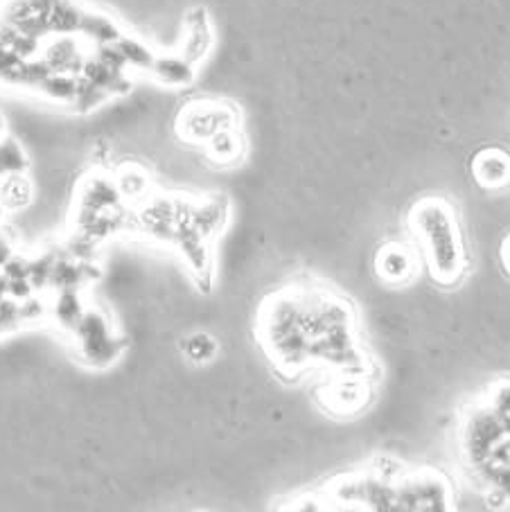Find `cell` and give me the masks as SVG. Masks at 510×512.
<instances>
[{"instance_id":"6da1fadb","label":"cell","mask_w":510,"mask_h":512,"mask_svg":"<svg viewBox=\"0 0 510 512\" xmlns=\"http://www.w3.org/2000/svg\"><path fill=\"white\" fill-rule=\"evenodd\" d=\"M409 228L418 237L427 269L443 287H454L465 273V246L459 219L445 199L427 197L409 213Z\"/></svg>"},{"instance_id":"7a4b0ae2","label":"cell","mask_w":510,"mask_h":512,"mask_svg":"<svg viewBox=\"0 0 510 512\" xmlns=\"http://www.w3.org/2000/svg\"><path fill=\"white\" fill-rule=\"evenodd\" d=\"M260 341L271 361L287 375L301 373L312 364L305 289H285L267 300L260 314Z\"/></svg>"},{"instance_id":"3957f363","label":"cell","mask_w":510,"mask_h":512,"mask_svg":"<svg viewBox=\"0 0 510 512\" xmlns=\"http://www.w3.org/2000/svg\"><path fill=\"white\" fill-rule=\"evenodd\" d=\"M70 341H73L77 359L95 370L113 366L127 350V339L113 325L109 312L95 305L86 307L82 321L70 334Z\"/></svg>"},{"instance_id":"277c9868","label":"cell","mask_w":510,"mask_h":512,"mask_svg":"<svg viewBox=\"0 0 510 512\" xmlns=\"http://www.w3.org/2000/svg\"><path fill=\"white\" fill-rule=\"evenodd\" d=\"M395 503L407 512H447L454 510V488L434 467L402 470L395 476Z\"/></svg>"},{"instance_id":"5b68a950","label":"cell","mask_w":510,"mask_h":512,"mask_svg":"<svg viewBox=\"0 0 510 512\" xmlns=\"http://www.w3.org/2000/svg\"><path fill=\"white\" fill-rule=\"evenodd\" d=\"M456 438H459V452L465 467L477 474L483 465L490 463L495 449L506 438V431L490 406L477 402L463 411Z\"/></svg>"},{"instance_id":"8992f818","label":"cell","mask_w":510,"mask_h":512,"mask_svg":"<svg viewBox=\"0 0 510 512\" xmlns=\"http://www.w3.org/2000/svg\"><path fill=\"white\" fill-rule=\"evenodd\" d=\"M242 116L228 102L195 100L181 109L177 118V134L192 145H206L224 129L240 127Z\"/></svg>"},{"instance_id":"52a82bcc","label":"cell","mask_w":510,"mask_h":512,"mask_svg":"<svg viewBox=\"0 0 510 512\" xmlns=\"http://www.w3.org/2000/svg\"><path fill=\"white\" fill-rule=\"evenodd\" d=\"M127 206L131 203L122 197L116 176L104 170L86 174L75 194V210H82V213H111Z\"/></svg>"},{"instance_id":"ba28073f","label":"cell","mask_w":510,"mask_h":512,"mask_svg":"<svg viewBox=\"0 0 510 512\" xmlns=\"http://www.w3.org/2000/svg\"><path fill=\"white\" fill-rule=\"evenodd\" d=\"M172 246L177 249L183 264L190 269L199 285L208 289L210 278H213V242H208L206 237L190 224V217L177 226Z\"/></svg>"},{"instance_id":"9c48e42d","label":"cell","mask_w":510,"mask_h":512,"mask_svg":"<svg viewBox=\"0 0 510 512\" xmlns=\"http://www.w3.org/2000/svg\"><path fill=\"white\" fill-rule=\"evenodd\" d=\"M215 46V28L206 7L195 5L183 16V34L179 52L197 68L204 64Z\"/></svg>"},{"instance_id":"30bf717a","label":"cell","mask_w":510,"mask_h":512,"mask_svg":"<svg viewBox=\"0 0 510 512\" xmlns=\"http://www.w3.org/2000/svg\"><path fill=\"white\" fill-rule=\"evenodd\" d=\"M89 46L77 34H64V37H48L41 46V59L50 66L52 73H70L79 75L86 57H89Z\"/></svg>"},{"instance_id":"8fae6325","label":"cell","mask_w":510,"mask_h":512,"mask_svg":"<svg viewBox=\"0 0 510 512\" xmlns=\"http://www.w3.org/2000/svg\"><path fill=\"white\" fill-rule=\"evenodd\" d=\"M228 219H231V203L222 194L190 201V224L206 237L215 242L226 231Z\"/></svg>"},{"instance_id":"7c38bea8","label":"cell","mask_w":510,"mask_h":512,"mask_svg":"<svg viewBox=\"0 0 510 512\" xmlns=\"http://www.w3.org/2000/svg\"><path fill=\"white\" fill-rule=\"evenodd\" d=\"M375 271L389 285H404L418 273V258L409 246L386 244L375 258Z\"/></svg>"},{"instance_id":"4fadbf2b","label":"cell","mask_w":510,"mask_h":512,"mask_svg":"<svg viewBox=\"0 0 510 512\" xmlns=\"http://www.w3.org/2000/svg\"><path fill=\"white\" fill-rule=\"evenodd\" d=\"M472 174L481 188L504 190L510 185V154L501 147H486L474 156Z\"/></svg>"},{"instance_id":"5bb4252c","label":"cell","mask_w":510,"mask_h":512,"mask_svg":"<svg viewBox=\"0 0 510 512\" xmlns=\"http://www.w3.org/2000/svg\"><path fill=\"white\" fill-rule=\"evenodd\" d=\"M84 289H61L50 294V321L55 328L70 337L75 332L77 323L82 321L86 312Z\"/></svg>"},{"instance_id":"9a60e30c","label":"cell","mask_w":510,"mask_h":512,"mask_svg":"<svg viewBox=\"0 0 510 512\" xmlns=\"http://www.w3.org/2000/svg\"><path fill=\"white\" fill-rule=\"evenodd\" d=\"M149 77L165 88H188L195 84L197 66L183 57L179 50L163 52V55H156Z\"/></svg>"},{"instance_id":"2e32d148","label":"cell","mask_w":510,"mask_h":512,"mask_svg":"<svg viewBox=\"0 0 510 512\" xmlns=\"http://www.w3.org/2000/svg\"><path fill=\"white\" fill-rule=\"evenodd\" d=\"M79 77H84L86 82L104 88L111 97L127 95L131 91V86H134V82H131L129 77V70H118L109 64H104L93 50H89V57H86Z\"/></svg>"},{"instance_id":"e0dca14e","label":"cell","mask_w":510,"mask_h":512,"mask_svg":"<svg viewBox=\"0 0 510 512\" xmlns=\"http://www.w3.org/2000/svg\"><path fill=\"white\" fill-rule=\"evenodd\" d=\"M122 34H125V30H122V25L113 19V16L104 14L100 10H89V7H86L82 23H79L77 37H82V41L89 48H98V46H113V43L120 41Z\"/></svg>"},{"instance_id":"ac0fdd59","label":"cell","mask_w":510,"mask_h":512,"mask_svg":"<svg viewBox=\"0 0 510 512\" xmlns=\"http://www.w3.org/2000/svg\"><path fill=\"white\" fill-rule=\"evenodd\" d=\"M204 147H206V154L210 156V161H215L219 165H233L237 161H242L246 143L240 127H235V129L219 131V134L210 138Z\"/></svg>"},{"instance_id":"d6986e66","label":"cell","mask_w":510,"mask_h":512,"mask_svg":"<svg viewBox=\"0 0 510 512\" xmlns=\"http://www.w3.org/2000/svg\"><path fill=\"white\" fill-rule=\"evenodd\" d=\"M86 7L79 0H57L48 14L50 37H64V34H77Z\"/></svg>"},{"instance_id":"ffe728a7","label":"cell","mask_w":510,"mask_h":512,"mask_svg":"<svg viewBox=\"0 0 510 512\" xmlns=\"http://www.w3.org/2000/svg\"><path fill=\"white\" fill-rule=\"evenodd\" d=\"M118 188L131 206H138L140 201H145L149 194H152V181H149V174L140 165H122L116 174Z\"/></svg>"},{"instance_id":"44dd1931","label":"cell","mask_w":510,"mask_h":512,"mask_svg":"<svg viewBox=\"0 0 510 512\" xmlns=\"http://www.w3.org/2000/svg\"><path fill=\"white\" fill-rule=\"evenodd\" d=\"M116 48L120 50L122 59H125L127 70L149 75V70H152L154 59L158 55V52L149 46V43H145L138 37H131V34H122L120 41L116 43Z\"/></svg>"},{"instance_id":"7402d4cb","label":"cell","mask_w":510,"mask_h":512,"mask_svg":"<svg viewBox=\"0 0 510 512\" xmlns=\"http://www.w3.org/2000/svg\"><path fill=\"white\" fill-rule=\"evenodd\" d=\"M32 181L28 179V174H14V176H5L0 181V208L5 213H14V210H23L30 206L32 201Z\"/></svg>"},{"instance_id":"603a6c76","label":"cell","mask_w":510,"mask_h":512,"mask_svg":"<svg viewBox=\"0 0 510 512\" xmlns=\"http://www.w3.org/2000/svg\"><path fill=\"white\" fill-rule=\"evenodd\" d=\"M77 86H79V75H70V73H50L39 88L34 93H39L41 97H46L52 104H61V107H70L77 95Z\"/></svg>"},{"instance_id":"cb8c5ba5","label":"cell","mask_w":510,"mask_h":512,"mask_svg":"<svg viewBox=\"0 0 510 512\" xmlns=\"http://www.w3.org/2000/svg\"><path fill=\"white\" fill-rule=\"evenodd\" d=\"M30 158L14 136H0V179L14 174H28Z\"/></svg>"},{"instance_id":"d4e9b609","label":"cell","mask_w":510,"mask_h":512,"mask_svg":"<svg viewBox=\"0 0 510 512\" xmlns=\"http://www.w3.org/2000/svg\"><path fill=\"white\" fill-rule=\"evenodd\" d=\"M217 341L206 332H195L181 341L183 357L192 364H208L217 357Z\"/></svg>"},{"instance_id":"484cf974","label":"cell","mask_w":510,"mask_h":512,"mask_svg":"<svg viewBox=\"0 0 510 512\" xmlns=\"http://www.w3.org/2000/svg\"><path fill=\"white\" fill-rule=\"evenodd\" d=\"M483 402H486L492 413H495L501 427L506 431V436H510V377L497 379V382L488 388V395Z\"/></svg>"},{"instance_id":"4316f807","label":"cell","mask_w":510,"mask_h":512,"mask_svg":"<svg viewBox=\"0 0 510 512\" xmlns=\"http://www.w3.org/2000/svg\"><path fill=\"white\" fill-rule=\"evenodd\" d=\"M111 100V95L104 91V88L95 86L91 82H86L84 77H79V86H77V95L70 109L77 113H93L98 111L100 107H104Z\"/></svg>"},{"instance_id":"83f0119b","label":"cell","mask_w":510,"mask_h":512,"mask_svg":"<svg viewBox=\"0 0 510 512\" xmlns=\"http://www.w3.org/2000/svg\"><path fill=\"white\" fill-rule=\"evenodd\" d=\"M59 251L61 249H43L37 255H32L30 258V282L32 287L37 291H46L50 289V273L52 267H55V262L59 258Z\"/></svg>"},{"instance_id":"f1b7e54d","label":"cell","mask_w":510,"mask_h":512,"mask_svg":"<svg viewBox=\"0 0 510 512\" xmlns=\"http://www.w3.org/2000/svg\"><path fill=\"white\" fill-rule=\"evenodd\" d=\"M21 321L25 325H41L50 321V294L46 291H34L32 296L19 300Z\"/></svg>"},{"instance_id":"f546056e","label":"cell","mask_w":510,"mask_h":512,"mask_svg":"<svg viewBox=\"0 0 510 512\" xmlns=\"http://www.w3.org/2000/svg\"><path fill=\"white\" fill-rule=\"evenodd\" d=\"M25 61L28 59H23L14 48L5 46V43L0 41V86L16 88V79H19L21 66Z\"/></svg>"},{"instance_id":"4dcf8cb0","label":"cell","mask_w":510,"mask_h":512,"mask_svg":"<svg viewBox=\"0 0 510 512\" xmlns=\"http://www.w3.org/2000/svg\"><path fill=\"white\" fill-rule=\"evenodd\" d=\"M332 395H334V402H337L339 409L350 411V409H355V402H364L366 391L362 388V384L357 382L355 375H348V379L337 384Z\"/></svg>"},{"instance_id":"1f68e13d","label":"cell","mask_w":510,"mask_h":512,"mask_svg":"<svg viewBox=\"0 0 510 512\" xmlns=\"http://www.w3.org/2000/svg\"><path fill=\"white\" fill-rule=\"evenodd\" d=\"M21 328H23V321H21L19 300H14L10 296L0 300V339Z\"/></svg>"},{"instance_id":"d6a6232c","label":"cell","mask_w":510,"mask_h":512,"mask_svg":"<svg viewBox=\"0 0 510 512\" xmlns=\"http://www.w3.org/2000/svg\"><path fill=\"white\" fill-rule=\"evenodd\" d=\"M3 276L7 278V282L12 280H30V258L28 255L14 253L10 260L3 264Z\"/></svg>"},{"instance_id":"836d02e7","label":"cell","mask_w":510,"mask_h":512,"mask_svg":"<svg viewBox=\"0 0 510 512\" xmlns=\"http://www.w3.org/2000/svg\"><path fill=\"white\" fill-rule=\"evenodd\" d=\"M14 253V242L5 233H0V269H3V264L10 260Z\"/></svg>"},{"instance_id":"e575fe53","label":"cell","mask_w":510,"mask_h":512,"mask_svg":"<svg viewBox=\"0 0 510 512\" xmlns=\"http://www.w3.org/2000/svg\"><path fill=\"white\" fill-rule=\"evenodd\" d=\"M499 258H501V267H504V271L510 276V235H506V240L501 242Z\"/></svg>"},{"instance_id":"d590c367","label":"cell","mask_w":510,"mask_h":512,"mask_svg":"<svg viewBox=\"0 0 510 512\" xmlns=\"http://www.w3.org/2000/svg\"><path fill=\"white\" fill-rule=\"evenodd\" d=\"M10 296V285H7V278L3 276V271H0V300H5Z\"/></svg>"},{"instance_id":"8d00e7d4","label":"cell","mask_w":510,"mask_h":512,"mask_svg":"<svg viewBox=\"0 0 510 512\" xmlns=\"http://www.w3.org/2000/svg\"><path fill=\"white\" fill-rule=\"evenodd\" d=\"M3 217H5V210H3V208H0V222H3Z\"/></svg>"},{"instance_id":"74e56055","label":"cell","mask_w":510,"mask_h":512,"mask_svg":"<svg viewBox=\"0 0 510 512\" xmlns=\"http://www.w3.org/2000/svg\"><path fill=\"white\" fill-rule=\"evenodd\" d=\"M5 134V131H3V120H0V136H3Z\"/></svg>"},{"instance_id":"f35d334b","label":"cell","mask_w":510,"mask_h":512,"mask_svg":"<svg viewBox=\"0 0 510 512\" xmlns=\"http://www.w3.org/2000/svg\"><path fill=\"white\" fill-rule=\"evenodd\" d=\"M0 181H3V179H0Z\"/></svg>"}]
</instances>
